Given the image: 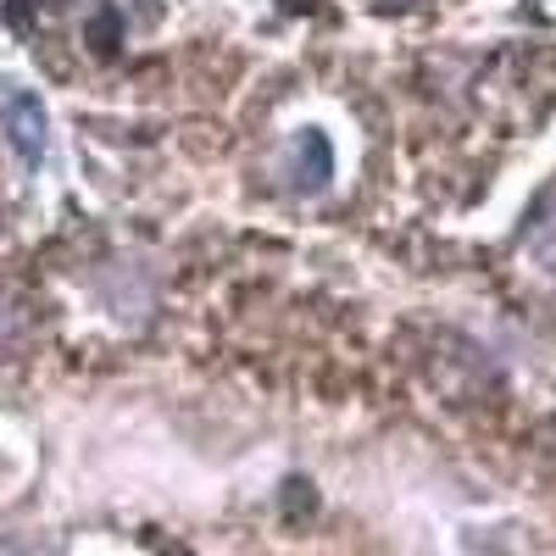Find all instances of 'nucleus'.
<instances>
[{
    "mask_svg": "<svg viewBox=\"0 0 556 556\" xmlns=\"http://www.w3.org/2000/svg\"><path fill=\"white\" fill-rule=\"evenodd\" d=\"M0 123H7L17 156L28 167H39L45 146H51V117H45V101L28 96V89H17V84H0Z\"/></svg>",
    "mask_w": 556,
    "mask_h": 556,
    "instance_id": "1",
    "label": "nucleus"
}]
</instances>
